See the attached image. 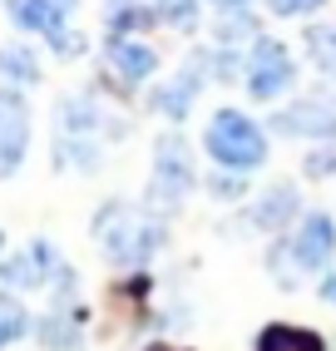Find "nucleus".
Segmentation results:
<instances>
[{
    "label": "nucleus",
    "mask_w": 336,
    "mask_h": 351,
    "mask_svg": "<svg viewBox=\"0 0 336 351\" xmlns=\"http://www.w3.org/2000/svg\"><path fill=\"white\" fill-rule=\"evenodd\" d=\"M94 232H99L109 263H119V267H143L163 247V218L158 213H134L124 203H109L94 218Z\"/></svg>",
    "instance_id": "obj_1"
},
{
    "label": "nucleus",
    "mask_w": 336,
    "mask_h": 351,
    "mask_svg": "<svg viewBox=\"0 0 336 351\" xmlns=\"http://www.w3.org/2000/svg\"><path fill=\"white\" fill-rule=\"evenodd\" d=\"M203 144H208L213 163H223V169H232V173H252L257 163L267 158V138H262V129L248 119L243 109H218L213 114Z\"/></svg>",
    "instance_id": "obj_2"
},
{
    "label": "nucleus",
    "mask_w": 336,
    "mask_h": 351,
    "mask_svg": "<svg viewBox=\"0 0 336 351\" xmlns=\"http://www.w3.org/2000/svg\"><path fill=\"white\" fill-rule=\"evenodd\" d=\"M193 189V154L178 134H163L154 144V183H149V213H173Z\"/></svg>",
    "instance_id": "obj_3"
},
{
    "label": "nucleus",
    "mask_w": 336,
    "mask_h": 351,
    "mask_svg": "<svg viewBox=\"0 0 336 351\" xmlns=\"http://www.w3.org/2000/svg\"><path fill=\"white\" fill-rule=\"evenodd\" d=\"M243 80H248V95L252 99H277L282 89H292L297 64H292V55H287V45H277V40L262 35V40H252V50H248Z\"/></svg>",
    "instance_id": "obj_4"
},
{
    "label": "nucleus",
    "mask_w": 336,
    "mask_h": 351,
    "mask_svg": "<svg viewBox=\"0 0 336 351\" xmlns=\"http://www.w3.org/2000/svg\"><path fill=\"white\" fill-rule=\"evenodd\" d=\"M60 252L50 243H30L25 252H15L10 263H0V297H15V292H30L40 282H50L60 277Z\"/></svg>",
    "instance_id": "obj_5"
},
{
    "label": "nucleus",
    "mask_w": 336,
    "mask_h": 351,
    "mask_svg": "<svg viewBox=\"0 0 336 351\" xmlns=\"http://www.w3.org/2000/svg\"><path fill=\"white\" fill-rule=\"evenodd\" d=\"M25 149H30V109L15 89H5L0 95V178H10L25 163Z\"/></svg>",
    "instance_id": "obj_6"
},
{
    "label": "nucleus",
    "mask_w": 336,
    "mask_h": 351,
    "mask_svg": "<svg viewBox=\"0 0 336 351\" xmlns=\"http://www.w3.org/2000/svg\"><path fill=\"white\" fill-rule=\"evenodd\" d=\"M287 252H292V267L302 272H322L331 263V252H336V223L326 213H307L302 228H297V238L287 243Z\"/></svg>",
    "instance_id": "obj_7"
},
{
    "label": "nucleus",
    "mask_w": 336,
    "mask_h": 351,
    "mask_svg": "<svg viewBox=\"0 0 336 351\" xmlns=\"http://www.w3.org/2000/svg\"><path fill=\"white\" fill-rule=\"evenodd\" d=\"M203 69H208V55H193V60H188L178 75L154 95V109L163 114V119H173V124L188 119V109L198 104V89H203Z\"/></svg>",
    "instance_id": "obj_8"
},
{
    "label": "nucleus",
    "mask_w": 336,
    "mask_h": 351,
    "mask_svg": "<svg viewBox=\"0 0 336 351\" xmlns=\"http://www.w3.org/2000/svg\"><path fill=\"white\" fill-rule=\"evenodd\" d=\"M272 129H282L287 138H336V109L322 99H297V104L277 109Z\"/></svg>",
    "instance_id": "obj_9"
},
{
    "label": "nucleus",
    "mask_w": 336,
    "mask_h": 351,
    "mask_svg": "<svg viewBox=\"0 0 336 351\" xmlns=\"http://www.w3.org/2000/svg\"><path fill=\"white\" fill-rule=\"evenodd\" d=\"M109 64L119 69V80L139 84V80H149L154 69H158V55H154V50H149V45H143V40L114 35V40H109Z\"/></svg>",
    "instance_id": "obj_10"
},
{
    "label": "nucleus",
    "mask_w": 336,
    "mask_h": 351,
    "mask_svg": "<svg viewBox=\"0 0 336 351\" xmlns=\"http://www.w3.org/2000/svg\"><path fill=\"white\" fill-rule=\"evenodd\" d=\"M248 218H252V228H262V232L287 228V223L297 218V189H292V183H277V189H267V193L248 208Z\"/></svg>",
    "instance_id": "obj_11"
},
{
    "label": "nucleus",
    "mask_w": 336,
    "mask_h": 351,
    "mask_svg": "<svg viewBox=\"0 0 336 351\" xmlns=\"http://www.w3.org/2000/svg\"><path fill=\"white\" fill-rule=\"evenodd\" d=\"M10 20L20 30L60 35L64 30V5H60V0H10Z\"/></svg>",
    "instance_id": "obj_12"
},
{
    "label": "nucleus",
    "mask_w": 336,
    "mask_h": 351,
    "mask_svg": "<svg viewBox=\"0 0 336 351\" xmlns=\"http://www.w3.org/2000/svg\"><path fill=\"white\" fill-rule=\"evenodd\" d=\"M40 337H45V346H55V351H80V317L69 312V302L40 322Z\"/></svg>",
    "instance_id": "obj_13"
},
{
    "label": "nucleus",
    "mask_w": 336,
    "mask_h": 351,
    "mask_svg": "<svg viewBox=\"0 0 336 351\" xmlns=\"http://www.w3.org/2000/svg\"><path fill=\"white\" fill-rule=\"evenodd\" d=\"M104 124V114H99V104L94 99H64L60 104V129L69 134V138H94V129Z\"/></svg>",
    "instance_id": "obj_14"
},
{
    "label": "nucleus",
    "mask_w": 336,
    "mask_h": 351,
    "mask_svg": "<svg viewBox=\"0 0 336 351\" xmlns=\"http://www.w3.org/2000/svg\"><path fill=\"white\" fill-rule=\"evenodd\" d=\"M257 351H322V341L311 337V332H302V326H267V332L257 337Z\"/></svg>",
    "instance_id": "obj_15"
},
{
    "label": "nucleus",
    "mask_w": 336,
    "mask_h": 351,
    "mask_svg": "<svg viewBox=\"0 0 336 351\" xmlns=\"http://www.w3.org/2000/svg\"><path fill=\"white\" fill-rule=\"evenodd\" d=\"M0 75H5L10 84H35L40 64H35V55L25 50V45H0Z\"/></svg>",
    "instance_id": "obj_16"
},
{
    "label": "nucleus",
    "mask_w": 336,
    "mask_h": 351,
    "mask_svg": "<svg viewBox=\"0 0 336 351\" xmlns=\"http://www.w3.org/2000/svg\"><path fill=\"white\" fill-rule=\"evenodd\" d=\"M94 158H99V149H94V138H69L60 134V144H55V163H69V169H94Z\"/></svg>",
    "instance_id": "obj_17"
},
{
    "label": "nucleus",
    "mask_w": 336,
    "mask_h": 351,
    "mask_svg": "<svg viewBox=\"0 0 336 351\" xmlns=\"http://www.w3.org/2000/svg\"><path fill=\"white\" fill-rule=\"evenodd\" d=\"M307 45H311V60H317L326 75H336V25H317L307 35Z\"/></svg>",
    "instance_id": "obj_18"
},
{
    "label": "nucleus",
    "mask_w": 336,
    "mask_h": 351,
    "mask_svg": "<svg viewBox=\"0 0 336 351\" xmlns=\"http://www.w3.org/2000/svg\"><path fill=\"white\" fill-rule=\"evenodd\" d=\"M143 25H154V10L149 5H114V35H129V30H143Z\"/></svg>",
    "instance_id": "obj_19"
},
{
    "label": "nucleus",
    "mask_w": 336,
    "mask_h": 351,
    "mask_svg": "<svg viewBox=\"0 0 336 351\" xmlns=\"http://www.w3.org/2000/svg\"><path fill=\"white\" fill-rule=\"evenodd\" d=\"M158 10H163L168 25H178V30L198 25V0H158Z\"/></svg>",
    "instance_id": "obj_20"
},
{
    "label": "nucleus",
    "mask_w": 336,
    "mask_h": 351,
    "mask_svg": "<svg viewBox=\"0 0 336 351\" xmlns=\"http://www.w3.org/2000/svg\"><path fill=\"white\" fill-rule=\"evenodd\" d=\"M0 302H5V312H0V346H5V341H15L20 332H25V312H20L10 297H0Z\"/></svg>",
    "instance_id": "obj_21"
},
{
    "label": "nucleus",
    "mask_w": 336,
    "mask_h": 351,
    "mask_svg": "<svg viewBox=\"0 0 336 351\" xmlns=\"http://www.w3.org/2000/svg\"><path fill=\"white\" fill-rule=\"evenodd\" d=\"M326 173H336V138H331V149H317L307 158V178H326Z\"/></svg>",
    "instance_id": "obj_22"
},
{
    "label": "nucleus",
    "mask_w": 336,
    "mask_h": 351,
    "mask_svg": "<svg viewBox=\"0 0 336 351\" xmlns=\"http://www.w3.org/2000/svg\"><path fill=\"white\" fill-rule=\"evenodd\" d=\"M272 15H311V10H322L326 0H267Z\"/></svg>",
    "instance_id": "obj_23"
},
{
    "label": "nucleus",
    "mask_w": 336,
    "mask_h": 351,
    "mask_svg": "<svg viewBox=\"0 0 336 351\" xmlns=\"http://www.w3.org/2000/svg\"><path fill=\"white\" fill-rule=\"evenodd\" d=\"M208 189H213V193H218V198H232V193H237V183H232V178H213V183H208Z\"/></svg>",
    "instance_id": "obj_24"
},
{
    "label": "nucleus",
    "mask_w": 336,
    "mask_h": 351,
    "mask_svg": "<svg viewBox=\"0 0 336 351\" xmlns=\"http://www.w3.org/2000/svg\"><path fill=\"white\" fill-rule=\"evenodd\" d=\"M322 302H331V307H336V272L322 277Z\"/></svg>",
    "instance_id": "obj_25"
},
{
    "label": "nucleus",
    "mask_w": 336,
    "mask_h": 351,
    "mask_svg": "<svg viewBox=\"0 0 336 351\" xmlns=\"http://www.w3.org/2000/svg\"><path fill=\"white\" fill-rule=\"evenodd\" d=\"M243 5H248V0H213V10H228V15H237Z\"/></svg>",
    "instance_id": "obj_26"
},
{
    "label": "nucleus",
    "mask_w": 336,
    "mask_h": 351,
    "mask_svg": "<svg viewBox=\"0 0 336 351\" xmlns=\"http://www.w3.org/2000/svg\"><path fill=\"white\" fill-rule=\"evenodd\" d=\"M60 5H64V10H69V5H75V0H60Z\"/></svg>",
    "instance_id": "obj_27"
},
{
    "label": "nucleus",
    "mask_w": 336,
    "mask_h": 351,
    "mask_svg": "<svg viewBox=\"0 0 336 351\" xmlns=\"http://www.w3.org/2000/svg\"><path fill=\"white\" fill-rule=\"evenodd\" d=\"M154 351H163V346H154Z\"/></svg>",
    "instance_id": "obj_28"
}]
</instances>
